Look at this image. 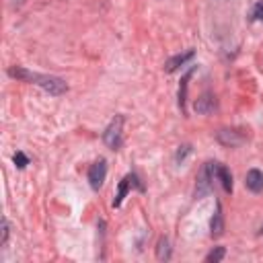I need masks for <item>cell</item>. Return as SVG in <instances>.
I'll return each instance as SVG.
<instances>
[{
    "mask_svg": "<svg viewBox=\"0 0 263 263\" xmlns=\"http://www.w3.org/2000/svg\"><path fill=\"white\" fill-rule=\"evenodd\" d=\"M8 76L10 78H16V80H25V82H31V84H37L41 86L45 92L58 97V95H64L68 90V84L58 78V76H49V74H37V72H31L27 68H21V66H10L8 68Z\"/></svg>",
    "mask_w": 263,
    "mask_h": 263,
    "instance_id": "6da1fadb",
    "label": "cell"
},
{
    "mask_svg": "<svg viewBox=\"0 0 263 263\" xmlns=\"http://www.w3.org/2000/svg\"><path fill=\"white\" fill-rule=\"evenodd\" d=\"M121 129H123V115H115L103 132V142L107 144V148H111V150L121 148V142H123V132Z\"/></svg>",
    "mask_w": 263,
    "mask_h": 263,
    "instance_id": "7a4b0ae2",
    "label": "cell"
},
{
    "mask_svg": "<svg viewBox=\"0 0 263 263\" xmlns=\"http://www.w3.org/2000/svg\"><path fill=\"white\" fill-rule=\"evenodd\" d=\"M214 181H216V162H205L197 175V187H195V197H203L212 191L214 187Z\"/></svg>",
    "mask_w": 263,
    "mask_h": 263,
    "instance_id": "3957f363",
    "label": "cell"
},
{
    "mask_svg": "<svg viewBox=\"0 0 263 263\" xmlns=\"http://www.w3.org/2000/svg\"><path fill=\"white\" fill-rule=\"evenodd\" d=\"M129 189H136V191H140V193H144V191H146L144 183L140 181V177H138L136 173H127V175L119 181L117 195H115V199H113V208H119V205L123 203V199H125V195L129 193Z\"/></svg>",
    "mask_w": 263,
    "mask_h": 263,
    "instance_id": "277c9868",
    "label": "cell"
},
{
    "mask_svg": "<svg viewBox=\"0 0 263 263\" xmlns=\"http://www.w3.org/2000/svg\"><path fill=\"white\" fill-rule=\"evenodd\" d=\"M105 177H107V160L105 158H99L88 168V183H90V187L95 191H99L103 187V183H105Z\"/></svg>",
    "mask_w": 263,
    "mask_h": 263,
    "instance_id": "5b68a950",
    "label": "cell"
},
{
    "mask_svg": "<svg viewBox=\"0 0 263 263\" xmlns=\"http://www.w3.org/2000/svg\"><path fill=\"white\" fill-rule=\"evenodd\" d=\"M216 140H218L222 146H230V148H234V146H240V144L245 142V136H242L238 129L222 127V129L216 132Z\"/></svg>",
    "mask_w": 263,
    "mask_h": 263,
    "instance_id": "8992f818",
    "label": "cell"
},
{
    "mask_svg": "<svg viewBox=\"0 0 263 263\" xmlns=\"http://www.w3.org/2000/svg\"><path fill=\"white\" fill-rule=\"evenodd\" d=\"M193 109H195L197 113H201V115H210V113H214V111H216V97H214L212 92H203V95L195 101Z\"/></svg>",
    "mask_w": 263,
    "mask_h": 263,
    "instance_id": "52a82bcc",
    "label": "cell"
},
{
    "mask_svg": "<svg viewBox=\"0 0 263 263\" xmlns=\"http://www.w3.org/2000/svg\"><path fill=\"white\" fill-rule=\"evenodd\" d=\"M245 185H247L249 191L261 193V191H263V173H261L259 168L247 171V175H245Z\"/></svg>",
    "mask_w": 263,
    "mask_h": 263,
    "instance_id": "ba28073f",
    "label": "cell"
},
{
    "mask_svg": "<svg viewBox=\"0 0 263 263\" xmlns=\"http://www.w3.org/2000/svg\"><path fill=\"white\" fill-rule=\"evenodd\" d=\"M210 234L216 238L224 234V216H222V203L220 201H216V212L210 220Z\"/></svg>",
    "mask_w": 263,
    "mask_h": 263,
    "instance_id": "9c48e42d",
    "label": "cell"
},
{
    "mask_svg": "<svg viewBox=\"0 0 263 263\" xmlns=\"http://www.w3.org/2000/svg\"><path fill=\"white\" fill-rule=\"evenodd\" d=\"M193 55H195V51H193V49H187L185 53L173 55V58H168V60H166L164 70H166V72H175V70H179V68H181V66H185L189 60H193Z\"/></svg>",
    "mask_w": 263,
    "mask_h": 263,
    "instance_id": "30bf717a",
    "label": "cell"
},
{
    "mask_svg": "<svg viewBox=\"0 0 263 263\" xmlns=\"http://www.w3.org/2000/svg\"><path fill=\"white\" fill-rule=\"evenodd\" d=\"M216 181H220V185H222V189H224L226 193H232V175H230V171H228L224 164H220V162H216Z\"/></svg>",
    "mask_w": 263,
    "mask_h": 263,
    "instance_id": "8fae6325",
    "label": "cell"
},
{
    "mask_svg": "<svg viewBox=\"0 0 263 263\" xmlns=\"http://www.w3.org/2000/svg\"><path fill=\"white\" fill-rule=\"evenodd\" d=\"M156 259L158 261H168L171 259V242L166 236H160L156 242Z\"/></svg>",
    "mask_w": 263,
    "mask_h": 263,
    "instance_id": "7c38bea8",
    "label": "cell"
},
{
    "mask_svg": "<svg viewBox=\"0 0 263 263\" xmlns=\"http://www.w3.org/2000/svg\"><path fill=\"white\" fill-rule=\"evenodd\" d=\"M193 70H195V66H191V68H189V72L183 76L181 86H179V107H181V111H183V113H185V101H187V80L191 78Z\"/></svg>",
    "mask_w": 263,
    "mask_h": 263,
    "instance_id": "4fadbf2b",
    "label": "cell"
},
{
    "mask_svg": "<svg viewBox=\"0 0 263 263\" xmlns=\"http://www.w3.org/2000/svg\"><path fill=\"white\" fill-rule=\"evenodd\" d=\"M224 255H226V249H224V247H216L214 251H210V253L205 255V261H208V263H218V261L224 259Z\"/></svg>",
    "mask_w": 263,
    "mask_h": 263,
    "instance_id": "5bb4252c",
    "label": "cell"
},
{
    "mask_svg": "<svg viewBox=\"0 0 263 263\" xmlns=\"http://www.w3.org/2000/svg\"><path fill=\"white\" fill-rule=\"evenodd\" d=\"M189 154H191V146H189V144L179 146V150H177V154H175V162H177V164H181Z\"/></svg>",
    "mask_w": 263,
    "mask_h": 263,
    "instance_id": "9a60e30c",
    "label": "cell"
},
{
    "mask_svg": "<svg viewBox=\"0 0 263 263\" xmlns=\"http://www.w3.org/2000/svg\"><path fill=\"white\" fill-rule=\"evenodd\" d=\"M12 160H14V164H16V168H25L27 164H29V156L25 154V152H14V156H12Z\"/></svg>",
    "mask_w": 263,
    "mask_h": 263,
    "instance_id": "2e32d148",
    "label": "cell"
},
{
    "mask_svg": "<svg viewBox=\"0 0 263 263\" xmlns=\"http://www.w3.org/2000/svg\"><path fill=\"white\" fill-rule=\"evenodd\" d=\"M251 21H263V0L253 6V10H251Z\"/></svg>",
    "mask_w": 263,
    "mask_h": 263,
    "instance_id": "e0dca14e",
    "label": "cell"
},
{
    "mask_svg": "<svg viewBox=\"0 0 263 263\" xmlns=\"http://www.w3.org/2000/svg\"><path fill=\"white\" fill-rule=\"evenodd\" d=\"M6 240H8V220H6V218H2V240H0V245L4 247V245H6Z\"/></svg>",
    "mask_w": 263,
    "mask_h": 263,
    "instance_id": "ac0fdd59",
    "label": "cell"
}]
</instances>
